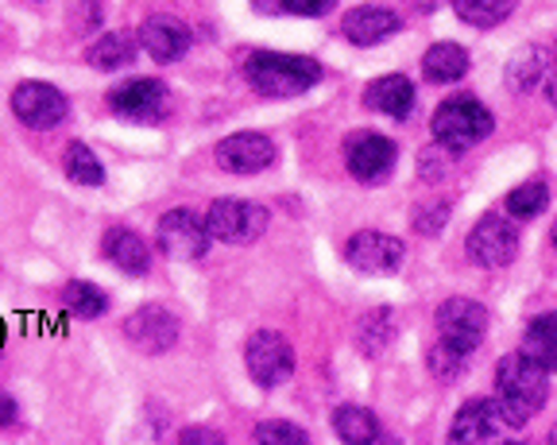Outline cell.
I'll list each match as a JSON object with an SVG mask.
<instances>
[{
	"label": "cell",
	"mask_w": 557,
	"mask_h": 445,
	"mask_svg": "<svg viewBox=\"0 0 557 445\" xmlns=\"http://www.w3.org/2000/svg\"><path fill=\"white\" fill-rule=\"evenodd\" d=\"M492 128H496V116L487 113V106H480L476 97H449L434 109V121H430L434 144L453 156L476 148L480 140L492 136Z\"/></svg>",
	"instance_id": "obj_3"
},
{
	"label": "cell",
	"mask_w": 557,
	"mask_h": 445,
	"mask_svg": "<svg viewBox=\"0 0 557 445\" xmlns=\"http://www.w3.org/2000/svg\"><path fill=\"white\" fill-rule=\"evenodd\" d=\"M403 248L399 236L375 233V228H364V233H352L345 245V263L360 275H395L403 268Z\"/></svg>",
	"instance_id": "obj_10"
},
{
	"label": "cell",
	"mask_w": 557,
	"mask_h": 445,
	"mask_svg": "<svg viewBox=\"0 0 557 445\" xmlns=\"http://www.w3.org/2000/svg\"><path fill=\"white\" fill-rule=\"evenodd\" d=\"M437 333H442V337H437L442 345L472 357L487 333V310L476 298H449V302H442V310H437Z\"/></svg>",
	"instance_id": "obj_6"
},
{
	"label": "cell",
	"mask_w": 557,
	"mask_h": 445,
	"mask_svg": "<svg viewBox=\"0 0 557 445\" xmlns=\"http://www.w3.org/2000/svg\"><path fill=\"white\" fill-rule=\"evenodd\" d=\"M252 9L263 16H278V12H287V0H252Z\"/></svg>",
	"instance_id": "obj_35"
},
{
	"label": "cell",
	"mask_w": 557,
	"mask_h": 445,
	"mask_svg": "<svg viewBox=\"0 0 557 445\" xmlns=\"http://www.w3.org/2000/svg\"><path fill=\"white\" fill-rule=\"evenodd\" d=\"M62 306H66L74 318H104L109 295L86 280H70L66 287H62Z\"/></svg>",
	"instance_id": "obj_25"
},
{
	"label": "cell",
	"mask_w": 557,
	"mask_h": 445,
	"mask_svg": "<svg viewBox=\"0 0 557 445\" xmlns=\"http://www.w3.org/2000/svg\"><path fill=\"white\" fill-rule=\"evenodd\" d=\"M395 163H399L395 140H387L380 132H357V136H348L345 166L352 178H360V183H368V186H380L383 178L395 171Z\"/></svg>",
	"instance_id": "obj_7"
},
{
	"label": "cell",
	"mask_w": 557,
	"mask_h": 445,
	"mask_svg": "<svg viewBox=\"0 0 557 445\" xmlns=\"http://www.w3.org/2000/svg\"><path fill=\"white\" fill-rule=\"evenodd\" d=\"M101 252H104V260L113 263V268H121L124 275H148L151 271L148 240H144L139 233H132V228H124V225H113L101 236Z\"/></svg>",
	"instance_id": "obj_18"
},
{
	"label": "cell",
	"mask_w": 557,
	"mask_h": 445,
	"mask_svg": "<svg viewBox=\"0 0 557 445\" xmlns=\"http://www.w3.org/2000/svg\"><path fill=\"white\" fill-rule=\"evenodd\" d=\"M507 213H511L515 221H534L539 213H546V206H549V190H546V183H522V186H515L511 194H507Z\"/></svg>",
	"instance_id": "obj_28"
},
{
	"label": "cell",
	"mask_w": 557,
	"mask_h": 445,
	"mask_svg": "<svg viewBox=\"0 0 557 445\" xmlns=\"http://www.w3.org/2000/svg\"><path fill=\"white\" fill-rule=\"evenodd\" d=\"M0 345H4V325H0Z\"/></svg>",
	"instance_id": "obj_38"
},
{
	"label": "cell",
	"mask_w": 557,
	"mask_h": 445,
	"mask_svg": "<svg viewBox=\"0 0 557 445\" xmlns=\"http://www.w3.org/2000/svg\"><path fill=\"white\" fill-rule=\"evenodd\" d=\"M542 74H546V59H542L539 47H527V51L515 54L511 66H507V86L519 89V94H527V89L539 86Z\"/></svg>",
	"instance_id": "obj_29"
},
{
	"label": "cell",
	"mask_w": 557,
	"mask_h": 445,
	"mask_svg": "<svg viewBox=\"0 0 557 445\" xmlns=\"http://www.w3.org/2000/svg\"><path fill=\"white\" fill-rule=\"evenodd\" d=\"M275 144L263 132H236L218 144V166L228 175H260L275 163Z\"/></svg>",
	"instance_id": "obj_14"
},
{
	"label": "cell",
	"mask_w": 557,
	"mask_h": 445,
	"mask_svg": "<svg viewBox=\"0 0 557 445\" xmlns=\"http://www.w3.org/2000/svg\"><path fill=\"white\" fill-rule=\"evenodd\" d=\"M178 333H183V325H178V318L166 310V306H139L136 314L124 318V337L136 345L139 353H166L174 349V341H178Z\"/></svg>",
	"instance_id": "obj_13"
},
{
	"label": "cell",
	"mask_w": 557,
	"mask_h": 445,
	"mask_svg": "<svg viewBox=\"0 0 557 445\" xmlns=\"http://www.w3.org/2000/svg\"><path fill=\"white\" fill-rule=\"evenodd\" d=\"M139 47L156 62H178L190 47V32L174 16H151L139 24Z\"/></svg>",
	"instance_id": "obj_17"
},
{
	"label": "cell",
	"mask_w": 557,
	"mask_h": 445,
	"mask_svg": "<svg viewBox=\"0 0 557 445\" xmlns=\"http://www.w3.org/2000/svg\"><path fill=\"white\" fill-rule=\"evenodd\" d=\"M183 442H225L221 434H213V430H201V427H194V430H183Z\"/></svg>",
	"instance_id": "obj_36"
},
{
	"label": "cell",
	"mask_w": 557,
	"mask_h": 445,
	"mask_svg": "<svg viewBox=\"0 0 557 445\" xmlns=\"http://www.w3.org/2000/svg\"><path fill=\"white\" fill-rule=\"evenodd\" d=\"M549 240H554V248H557V225H554V233H549Z\"/></svg>",
	"instance_id": "obj_37"
},
{
	"label": "cell",
	"mask_w": 557,
	"mask_h": 445,
	"mask_svg": "<svg viewBox=\"0 0 557 445\" xmlns=\"http://www.w3.org/2000/svg\"><path fill=\"white\" fill-rule=\"evenodd\" d=\"M256 442H263V445H306V430H298L295 422H260V427H256Z\"/></svg>",
	"instance_id": "obj_31"
},
{
	"label": "cell",
	"mask_w": 557,
	"mask_h": 445,
	"mask_svg": "<svg viewBox=\"0 0 557 445\" xmlns=\"http://www.w3.org/2000/svg\"><path fill=\"white\" fill-rule=\"evenodd\" d=\"M337 9V0H287V12H295V16H325V12Z\"/></svg>",
	"instance_id": "obj_33"
},
{
	"label": "cell",
	"mask_w": 557,
	"mask_h": 445,
	"mask_svg": "<svg viewBox=\"0 0 557 445\" xmlns=\"http://www.w3.org/2000/svg\"><path fill=\"white\" fill-rule=\"evenodd\" d=\"M554 442H557V434H554Z\"/></svg>",
	"instance_id": "obj_39"
},
{
	"label": "cell",
	"mask_w": 557,
	"mask_h": 445,
	"mask_svg": "<svg viewBox=\"0 0 557 445\" xmlns=\"http://www.w3.org/2000/svg\"><path fill=\"white\" fill-rule=\"evenodd\" d=\"M469 256L487 271L507 268L519 256V228H515V221L504 218V213H484L476 221V228L469 233Z\"/></svg>",
	"instance_id": "obj_8"
},
{
	"label": "cell",
	"mask_w": 557,
	"mask_h": 445,
	"mask_svg": "<svg viewBox=\"0 0 557 445\" xmlns=\"http://www.w3.org/2000/svg\"><path fill=\"white\" fill-rule=\"evenodd\" d=\"M504 427L507 422H504V415H499L496 399H469L453 415L449 442H469V445L499 442V430Z\"/></svg>",
	"instance_id": "obj_15"
},
{
	"label": "cell",
	"mask_w": 557,
	"mask_h": 445,
	"mask_svg": "<svg viewBox=\"0 0 557 445\" xmlns=\"http://www.w3.org/2000/svg\"><path fill=\"white\" fill-rule=\"evenodd\" d=\"M20 419V410H16V399L12 395L0 392V427H12V422Z\"/></svg>",
	"instance_id": "obj_34"
},
{
	"label": "cell",
	"mask_w": 557,
	"mask_h": 445,
	"mask_svg": "<svg viewBox=\"0 0 557 445\" xmlns=\"http://www.w3.org/2000/svg\"><path fill=\"white\" fill-rule=\"evenodd\" d=\"M109 109L132 124H156V121H163L166 109H171V94H166V86L156 78H132V82H124V86L109 89Z\"/></svg>",
	"instance_id": "obj_9"
},
{
	"label": "cell",
	"mask_w": 557,
	"mask_h": 445,
	"mask_svg": "<svg viewBox=\"0 0 557 445\" xmlns=\"http://www.w3.org/2000/svg\"><path fill=\"white\" fill-rule=\"evenodd\" d=\"M86 62L94 71H124V66L136 62V44L128 36H121V32H109V36H101L89 47Z\"/></svg>",
	"instance_id": "obj_23"
},
{
	"label": "cell",
	"mask_w": 557,
	"mask_h": 445,
	"mask_svg": "<svg viewBox=\"0 0 557 445\" xmlns=\"http://www.w3.org/2000/svg\"><path fill=\"white\" fill-rule=\"evenodd\" d=\"M414 101H418L414 86H410L403 74H383L364 94V106L372 109V113L392 116V121H407V116L414 113Z\"/></svg>",
	"instance_id": "obj_19"
},
{
	"label": "cell",
	"mask_w": 557,
	"mask_h": 445,
	"mask_svg": "<svg viewBox=\"0 0 557 445\" xmlns=\"http://www.w3.org/2000/svg\"><path fill=\"white\" fill-rule=\"evenodd\" d=\"M62 171H66L70 183H78V186H104L101 159H97L94 151H89L86 144H78V140L62 151Z\"/></svg>",
	"instance_id": "obj_26"
},
{
	"label": "cell",
	"mask_w": 557,
	"mask_h": 445,
	"mask_svg": "<svg viewBox=\"0 0 557 445\" xmlns=\"http://www.w3.org/2000/svg\"><path fill=\"white\" fill-rule=\"evenodd\" d=\"M445 221H449V201H437V206H430V210L418 213V218H414V228H418L422 236H430V233H442Z\"/></svg>",
	"instance_id": "obj_32"
},
{
	"label": "cell",
	"mask_w": 557,
	"mask_h": 445,
	"mask_svg": "<svg viewBox=\"0 0 557 445\" xmlns=\"http://www.w3.org/2000/svg\"><path fill=\"white\" fill-rule=\"evenodd\" d=\"M159 252L171 260H201L209 252V228L206 218H198L194 210H166L159 218Z\"/></svg>",
	"instance_id": "obj_11"
},
{
	"label": "cell",
	"mask_w": 557,
	"mask_h": 445,
	"mask_svg": "<svg viewBox=\"0 0 557 445\" xmlns=\"http://www.w3.org/2000/svg\"><path fill=\"white\" fill-rule=\"evenodd\" d=\"M244 78L263 97H298L322 82V66H318V59H306V54L252 51L244 59Z\"/></svg>",
	"instance_id": "obj_2"
},
{
	"label": "cell",
	"mask_w": 557,
	"mask_h": 445,
	"mask_svg": "<svg viewBox=\"0 0 557 445\" xmlns=\"http://www.w3.org/2000/svg\"><path fill=\"white\" fill-rule=\"evenodd\" d=\"M392 337H395V314L387 306H380V310H372V314H364L357 322V345L368 357H380L392 345Z\"/></svg>",
	"instance_id": "obj_24"
},
{
	"label": "cell",
	"mask_w": 557,
	"mask_h": 445,
	"mask_svg": "<svg viewBox=\"0 0 557 445\" xmlns=\"http://www.w3.org/2000/svg\"><path fill=\"white\" fill-rule=\"evenodd\" d=\"M522 353L539 360L546 372H557V310L554 314H539L531 325H527Z\"/></svg>",
	"instance_id": "obj_21"
},
{
	"label": "cell",
	"mask_w": 557,
	"mask_h": 445,
	"mask_svg": "<svg viewBox=\"0 0 557 445\" xmlns=\"http://www.w3.org/2000/svg\"><path fill=\"white\" fill-rule=\"evenodd\" d=\"M333 434L348 445H364L380 437V419L368 407H337L333 410Z\"/></svg>",
	"instance_id": "obj_22"
},
{
	"label": "cell",
	"mask_w": 557,
	"mask_h": 445,
	"mask_svg": "<svg viewBox=\"0 0 557 445\" xmlns=\"http://www.w3.org/2000/svg\"><path fill=\"white\" fill-rule=\"evenodd\" d=\"M469 51L457 44H434L426 54H422V74L426 82H437V86H449V82H461L469 74Z\"/></svg>",
	"instance_id": "obj_20"
},
{
	"label": "cell",
	"mask_w": 557,
	"mask_h": 445,
	"mask_svg": "<svg viewBox=\"0 0 557 445\" xmlns=\"http://www.w3.org/2000/svg\"><path fill=\"white\" fill-rule=\"evenodd\" d=\"M453 12L469 27H496L515 12V0H453Z\"/></svg>",
	"instance_id": "obj_27"
},
{
	"label": "cell",
	"mask_w": 557,
	"mask_h": 445,
	"mask_svg": "<svg viewBox=\"0 0 557 445\" xmlns=\"http://www.w3.org/2000/svg\"><path fill=\"white\" fill-rule=\"evenodd\" d=\"M549 399V372L527 353H507L496 364V407L507 427H527V422L546 407Z\"/></svg>",
	"instance_id": "obj_1"
},
{
	"label": "cell",
	"mask_w": 557,
	"mask_h": 445,
	"mask_svg": "<svg viewBox=\"0 0 557 445\" xmlns=\"http://www.w3.org/2000/svg\"><path fill=\"white\" fill-rule=\"evenodd\" d=\"M399 27H403L399 16H395L392 9H380V4H360V9L341 16V36L357 47H380L383 39H392Z\"/></svg>",
	"instance_id": "obj_16"
},
{
	"label": "cell",
	"mask_w": 557,
	"mask_h": 445,
	"mask_svg": "<svg viewBox=\"0 0 557 445\" xmlns=\"http://www.w3.org/2000/svg\"><path fill=\"white\" fill-rule=\"evenodd\" d=\"M206 228L221 245H252L268 228V210L244 198H218L206 210Z\"/></svg>",
	"instance_id": "obj_4"
},
{
	"label": "cell",
	"mask_w": 557,
	"mask_h": 445,
	"mask_svg": "<svg viewBox=\"0 0 557 445\" xmlns=\"http://www.w3.org/2000/svg\"><path fill=\"white\" fill-rule=\"evenodd\" d=\"M465 360H469L465 353L449 349V345H442V341H437L434 349H430V372H434L437 380H442V384H453V380L461 375Z\"/></svg>",
	"instance_id": "obj_30"
},
{
	"label": "cell",
	"mask_w": 557,
	"mask_h": 445,
	"mask_svg": "<svg viewBox=\"0 0 557 445\" xmlns=\"http://www.w3.org/2000/svg\"><path fill=\"white\" fill-rule=\"evenodd\" d=\"M244 364H248V375L256 384L271 392V387L287 384L290 372H295V349H290V341L283 333L260 330L244 345Z\"/></svg>",
	"instance_id": "obj_5"
},
{
	"label": "cell",
	"mask_w": 557,
	"mask_h": 445,
	"mask_svg": "<svg viewBox=\"0 0 557 445\" xmlns=\"http://www.w3.org/2000/svg\"><path fill=\"white\" fill-rule=\"evenodd\" d=\"M12 113L35 132L59 128L70 113V101L62 97V89H54L51 82H20L12 89Z\"/></svg>",
	"instance_id": "obj_12"
}]
</instances>
